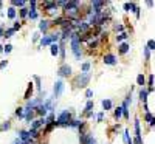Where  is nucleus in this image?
I'll use <instances>...</instances> for the list:
<instances>
[{"instance_id": "obj_56", "label": "nucleus", "mask_w": 155, "mask_h": 144, "mask_svg": "<svg viewBox=\"0 0 155 144\" xmlns=\"http://www.w3.org/2000/svg\"><path fill=\"white\" fill-rule=\"evenodd\" d=\"M149 127H150V129H153V127H155V115H153V118H152V121L149 123Z\"/></svg>"}, {"instance_id": "obj_53", "label": "nucleus", "mask_w": 155, "mask_h": 144, "mask_svg": "<svg viewBox=\"0 0 155 144\" xmlns=\"http://www.w3.org/2000/svg\"><path fill=\"white\" fill-rule=\"evenodd\" d=\"M6 67H8V61L5 59V61L0 62V70H3V68H6Z\"/></svg>"}, {"instance_id": "obj_38", "label": "nucleus", "mask_w": 155, "mask_h": 144, "mask_svg": "<svg viewBox=\"0 0 155 144\" xmlns=\"http://www.w3.org/2000/svg\"><path fill=\"white\" fill-rule=\"evenodd\" d=\"M14 33H16V31L12 30V28H6V30H5V36H3V39H11Z\"/></svg>"}, {"instance_id": "obj_25", "label": "nucleus", "mask_w": 155, "mask_h": 144, "mask_svg": "<svg viewBox=\"0 0 155 144\" xmlns=\"http://www.w3.org/2000/svg\"><path fill=\"white\" fill-rule=\"evenodd\" d=\"M98 47H99V37H95V39H92V41L88 42V48H90V51L96 50Z\"/></svg>"}, {"instance_id": "obj_51", "label": "nucleus", "mask_w": 155, "mask_h": 144, "mask_svg": "<svg viewBox=\"0 0 155 144\" xmlns=\"http://www.w3.org/2000/svg\"><path fill=\"white\" fill-rule=\"evenodd\" d=\"M123 9H124L126 12H130V2H126V3L123 5Z\"/></svg>"}, {"instance_id": "obj_52", "label": "nucleus", "mask_w": 155, "mask_h": 144, "mask_svg": "<svg viewBox=\"0 0 155 144\" xmlns=\"http://www.w3.org/2000/svg\"><path fill=\"white\" fill-rule=\"evenodd\" d=\"M56 3H58V6H61V8H65L67 0H59V2H56Z\"/></svg>"}, {"instance_id": "obj_22", "label": "nucleus", "mask_w": 155, "mask_h": 144, "mask_svg": "<svg viewBox=\"0 0 155 144\" xmlns=\"http://www.w3.org/2000/svg\"><path fill=\"white\" fill-rule=\"evenodd\" d=\"M137 85H140L141 88L146 87V76H144L143 73H140V74L137 76Z\"/></svg>"}, {"instance_id": "obj_30", "label": "nucleus", "mask_w": 155, "mask_h": 144, "mask_svg": "<svg viewBox=\"0 0 155 144\" xmlns=\"http://www.w3.org/2000/svg\"><path fill=\"white\" fill-rule=\"evenodd\" d=\"M90 68H92V62H82V64H81L82 73H90Z\"/></svg>"}, {"instance_id": "obj_44", "label": "nucleus", "mask_w": 155, "mask_h": 144, "mask_svg": "<svg viewBox=\"0 0 155 144\" xmlns=\"http://www.w3.org/2000/svg\"><path fill=\"white\" fill-rule=\"evenodd\" d=\"M11 51H12V45H11V44H6V45H3V53L9 54Z\"/></svg>"}, {"instance_id": "obj_46", "label": "nucleus", "mask_w": 155, "mask_h": 144, "mask_svg": "<svg viewBox=\"0 0 155 144\" xmlns=\"http://www.w3.org/2000/svg\"><path fill=\"white\" fill-rule=\"evenodd\" d=\"M132 141H134V144H144V141H143V138H141V136H134Z\"/></svg>"}, {"instance_id": "obj_49", "label": "nucleus", "mask_w": 155, "mask_h": 144, "mask_svg": "<svg viewBox=\"0 0 155 144\" xmlns=\"http://www.w3.org/2000/svg\"><path fill=\"white\" fill-rule=\"evenodd\" d=\"M120 130H121V124H120V123H116V124L110 129V132H120Z\"/></svg>"}, {"instance_id": "obj_26", "label": "nucleus", "mask_w": 155, "mask_h": 144, "mask_svg": "<svg viewBox=\"0 0 155 144\" xmlns=\"http://www.w3.org/2000/svg\"><path fill=\"white\" fill-rule=\"evenodd\" d=\"M33 90H34V84H33V82H30V84H28V88H27V91H25V96H23V98L27 99V101H30V99H31L30 96L33 95Z\"/></svg>"}, {"instance_id": "obj_31", "label": "nucleus", "mask_w": 155, "mask_h": 144, "mask_svg": "<svg viewBox=\"0 0 155 144\" xmlns=\"http://www.w3.org/2000/svg\"><path fill=\"white\" fill-rule=\"evenodd\" d=\"M28 12H30V8H22V9H19V16H20V19H28Z\"/></svg>"}, {"instance_id": "obj_2", "label": "nucleus", "mask_w": 155, "mask_h": 144, "mask_svg": "<svg viewBox=\"0 0 155 144\" xmlns=\"http://www.w3.org/2000/svg\"><path fill=\"white\" fill-rule=\"evenodd\" d=\"M74 119L73 118V109L70 110H62L58 116H56V123L58 127H68V124Z\"/></svg>"}, {"instance_id": "obj_50", "label": "nucleus", "mask_w": 155, "mask_h": 144, "mask_svg": "<svg viewBox=\"0 0 155 144\" xmlns=\"http://www.w3.org/2000/svg\"><path fill=\"white\" fill-rule=\"evenodd\" d=\"M28 5H30V9H37V2L36 0H30Z\"/></svg>"}, {"instance_id": "obj_4", "label": "nucleus", "mask_w": 155, "mask_h": 144, "mask_svg": "<svg viewBox=\"0 0 155 144\" xmlns=\"http://www.w3.org/2000/svg\"><path fill=\"white\" fill-rule=\"evenodd\" d=\"M64 90H65V84H64L62 79H58V81L54 82V87H53V98L56 99V98L62 96Z\"/></svg>"}, {"instance_id": "obj_23", "label": "nucleus", "mask_w": 155, "mask_h": 144, "mask_svg": "<svg viewBox=\"0 0 155 144\" xmlns=\"http://www.w3.org/2000/svg\"><path fill=\"white\" fill-rule=\"evenodd\" d=\"M50 53H51V56H53V57L59 56V44H51L50 45Z\"/></svg>"}, {"instance_id": "obj_57", "label": "nucleus", "mask_w": 155, "mask_h": 144, "mask_svg": "<svg viewBox=\"0 0 155 144\" xmlns=\"http://www.w3.org/2000/svg\"><path fill=\"white\" fill-rule=\"evenodd\" d=\"M146 6H147V8H152V6H153V2H150V0H147V2H146Z\"/></svg>"}, {"instance_id": "obj_28", "label": "nucleus", "mask_w": 155, "mask_h": 144, "mask_svg": "<svg viewBox=\"0 0 155 144\" xmlns=\"http://www.w3.org/2000/svg\"><path fill=\"white\" fill-rule=\"evenodd\" d=\"M11 129V121L9 119H6V121H3L2 124H0V132H6V130H9Z\"/></svg>"}, {"instance_id": "obj_24", "label": "nucleus", "mask_w": 155, "mask_h": 144, "mask_svg": "<svg viewBox=\"0 0 155 144\" xmlns=\"http://www.w3.org/2000/svg\"><path fill=\"white\" fill-rule=\"evenodd\" d=\"M14 116L19 119H25V107H17L14 110Z\"/></svg>"}, {"instance_id": "obj_5", "label": "nucleus", "mask_w": 155, "mask_h": 144, "mask_svg": "<svg viewBox=\"0 0 155 144\" xmlns=\"http://www.w3.org/2000/svg\"><path fill=\"white\" fill-rule=\"evenodd\" d=\"M58 74L61 77H70L73 74V70L68 64H61L59 65V68H58Z\"/></svg>"}, {"instance_id": "obj_10", "label": "nucleus", "mask_w": 155, "mask_h": 144, "mask_svg": "<svg viewBox=\"0 0 155 144\" xmlns=\"http://www.w3.org/2000/svg\"><path fill=\"white\" fill-rule=\"evenodd\" d=\"M17 135H19V139H20L22 142H28V141L31 139L30 132H28V130H25V129H20L19 132H17Z\"/></svg>"}, {"instance_id": "obj_43", "label": "nucleus", "mask_w": 155, "mask_h": 144, "mask_svg": "<svg viewBox=\"0 0 155 144\" xmlns=\"http://www.w3.org/2000/svg\"><path fill=\"white\" fill-rule=\"evenodd\" d=\"M85 98H87V101H92V98H93V90L87 88V90H85Z\"/></svg>"}, {"instance_id": "obj_36", "label": "nucleus", "mask_w": 155, "mask_h": 144, "mask_svg": "<svg viewBox=\"0 0 155 144\" xmlns=\"http://www.w3.org/2000/svg\"><path fill=\"white\" fill-rule=\"evenodd\" d=\"M12 30H14V31H19L20 28H22V20L20 19H16L14 20V23H12V27H11Z\"/></svg>"}, {"instance_id": "obj_37", "label": "nucleus", "mask_w": 155, "mask_h": 144, "mask_svg": "<svg viewBox=\"0 0 155 144\" xmlns=\"http://www.w3.org/2000/svg\"><path fill=\"white\" fill-rule=\"evenodd\" d=\"M45 121H47V124H53L56 121V115L54 113H48L47 118H45Z\"/></svg>"}, {"instance_id": "obj_15", "label": "nucleus", "mask_w": 155, "mask_h": 144, "mask_svg": "<svg viewBox=\"0 0 155 144\" xmlns=\"http://www.w3.org/2000/svg\"><path fill=\"white\" fill-rule=\"evenodd\" d=\"M102 112H109V110H112L113 109V102H112V99H102Z\"/></svg>"}, {"instance_id": "obj_41", "label": "nucleus", "mask_w": 155, "mask_h": 144, "mask_svg": "<svg viewBox=\"0 0 155 144\" xmlns=\"http://www.w3.org/2000/svg\"><path fill=\"white\" fill-rule=\"evenodd\" d=\"M146 85H147V88L153 87V73H150V74H149V77L146 79Z\"/></svg>"}, {"instance_id": "obj_55", "label": "nucleus", "mask_w": 155, "mask_h": 144, "mask_svg": "<svg viewBox=\"0 0 155 144\" xmlns=\"http://www.w3.org/2000/svg\"><path fill=\"white\" fill-rule=\"evenodd\" d=\"M3 36H5V27L0 25V37H3Z\"/></svg>"}, {"instance_id": "obj_39", "label": "nucleus", "mask_w": 155, "mask_h": 144, "mask_svg": "<svg viewBox=\"0 0 155 144\" xmlns=\"http://www.w3.org/2000/svg\"><path fill=\"white\" fill-rule=\"evenodd\" d=\"M87 144H98V141H96L95 135H92L90 132H88V136H87Z\"/></svg>"}, {"instance_id": "obj_45", "label": "nucleus", "mask_w": 155, "mask_h": 144, "mask_svg": "<svg viewBox=\"0 0 155 144\" xmlns=\"http://www.w3.org/2000/svg\"><path fill=\"white\" fill-rule=\"evenodd\" d=\"M150 51H153L155 50V41H153V39H150V41H147V45H146Z\"/></svg>"}, {"instance_id": "obj_47", "label": "nucleus", "mask_w": 155, "mask_h": 144, "mask_svg": "<svg viewBox=\"0 0 155 144\" xmlns=\"http://www.w3.org/2000/svg\"><path fill=\"white\" fill-rule=\"evenodd\" d=\"M104 115H106V112H99V113L96 115V121H98V123H102V119H104Z\"/></svg>"}, {"instance_id": "obj_8", "label": "nucleus", "mask_w": 155, "mask_h": 144, "mask_svg": "<svg viewBox=\"0 0 155 144\" xmlns=\"http://www.w3.org/2000/svg\"><path fill=\"white\" fill-rule=\"evenodd\" d=\"M90 30H92V27H90L88 22H85V20H82L79 25H78V33H79L81 36H82V34H85V33H88Z\"/></svg>"}, {"instance_id": "obj_21", "label": "nucleus", "mask_w": 155, "mask_h": 144, "mask_svg": "<svg viewBox=\"0 0 155 144\" xmlns=\"http://www.w3.org/2000/svg\"><path fill=\"white\" fill-rule=\"evenodd\" d=\"M93 107H95L93 99H92V101H87V102H85V107H84V110H82V115H85V113H88V112H93Z\"/></svg>"}, {"instance_id": "obj_11", "label": "nucleus", "mask_w": 155, "mask_h": 144, "mask_svg": "<svg viewBox=\"0 0 155 144\" xmlns=\"http://www.w3.org/2000/svg\"><path fill=\"white\" fill-rule=\"evenodd\" d=\"M147 96H149L147 88H146V87L140 88V91H138V98H140V101L143 102V104H147Z\"/></svg>"}, {"instance_id": "obj_7", "label": "nucleus", "mask_w": 155, "mask_h": 144, "mask_svg": "<svg viewBox=\"0 0 155 144\" xmlns=\"http://www.w3.org/2000/svg\"><path fill=\"white\" fill-rule=\"evenodd\" d=\"M50 27H51V22H48V20L42 19L41 22H39V33H44V36H45V34L48 33Z\"/></svg>"}, {"instance_id": "obj_29", "label": "nucleus", "mask_w": 155, "mask_h": 144, "mask_svg": "<svg viewBox=\"0 0 155 144\" xmlns=\"http://www.w3.org/2000/svg\"><path fill=\"white\" fill-rule=\"evenodd\" d=\"M127 37H129V33H126V31L121 33V34H116V42H118V44H123Z\"/></svg>"}, {"instance_id": "obj_17", "label": "nucleus", "mask_w": 155, "mask_h": 144, "mask_svg": "<svg viewBox=\"0 0 155 144\" xmlns=\"http://www.w3.org/2000/svg\"><path fill=\"white\" fill-rule=\"evenodd\" d=\"M123 141H124V144H134V141L130 138V132H129L127 129L123 130Z\"/></svg>"}, {"instance_id": "obj_3", "label": "nucleus", "mask_w": 155, "mask_h": 144, "mask_svg": "<svg viewBox=\"0 0 155 144\" xmlns=\"http://www.w3.org/2000/svg\"><path fill=\"white\" fill-rule=\"evenodd\" d=\"M90 79H92V73H79V74L74 77V87L87 88Z\"/></svg>"}, {"instance_id": "obj_1", "label": "nucleus", "mask_w": 155, "mask_h": 144, "mask_svg": "<svg viewBox=\"0 0 155 144\" xmlns=\"http://www.w3.org/2000/svg\"><path fill=\"white\" fill-rule=\"evenodd\" d=\"M70 44H71V53L76 57V61H81L82 57V50H81V34L78 31H73L70 37Z\"/></svg>"}, {"instance_id": "obj_59", "label": "nucleus", "mask_w": 155, "mask_h": 144, "mask_svg": "<svg viewBox=\"0 0 155 144\" xmlns=\"http://www.w3.org/2000/svg\"><path fill=\"white\" fill-rule=\"evenodd\" d=\"M3 6V2H0V8H2Z\"/></svg>"}, {"instance_id": "obj_40", "label": "nucleus", "mask_w": 155, "mask_h": 144, "mask_svg": "<svg viewBox=\"0 0 155 144\" xmlns=\"http://www.w3.org/2000/svg\"><path fill=\"white\" fill-rule=\"evenodd\" d=\"M143 54H144L146 62H149V61H150V50H149L147 47H144V48H143Z\"/></svg>"}, {"instance_id": "obj_32", "label": "nucleus", "mask_w": 155, "mask_h": 144, "mask_svg": "<svg viewBox=\"0 0 155 144\" xmlns=\"http://www.w3.org/2000/svg\"><path fill=\"white\" fill-rule=\"evenodd\" d=\"M33 79H34V82H36V88H37V91H39V95L42 93V87H41V77L39 76H33Z\"/></svg>"}, {"instance_id": "obj_19", "label": "nucleus", "mask_w": 155, "mask_h": 144, "mask_svg": "<svg viewBox=\"0 0 155 144\" xmlns=\"http://www.w3.org/2000/svg\"><path fill=\"white\" fill-rule=\"evenodd\" d=\"M6 16H8V19H11V20H16V19H17V9H16L14 6H9Z\"/></svg>"}, {"instance_id": "obj_27", "label": "nucleus", "mask_w": 155, "mask_h": 144, "mask_svg": "<svg viewBox=\"0 0 155 144\" xmlns=\"http://www.w3.org/2000/svg\"><path fill=\"white\" fill-rule=\"evenodd\" d=\"M113 118H115L116 121H120L121 118H123V107H121V106L116 107V109L113 110Z\"/></svg>"}, {"instance_id": "obj_13", "label": "nucleus", "mask_w": 155, "mask_h": 144, "mask_svg": "<svg viewBox=\"0 0 155 144\" xmlns=\"http://www.w3.org/2000/svg\"><path fill=\"white\" fill-rule=\"evenodd\" d=\"M44 11L47 12H53L54 9H58V3L56 2H44Z\"/></svg>"}, {"instance_id": "obj_34", "label": "nucleus", "mask_w": 155, "mask_h": 144, "mask_svg": "<svg viewBox=\"0 0 155 144\" xmlns=\"http://www.w3.org/2000/svg\"><path fill=\"white\" fill-rule=\"evenodd\" d=\"M39 17V11L37 9H30V12H28V19L30 20H36Z\"/></svg>"}, {"instance_id": "obj_6", "label": "nucleus", "mask_w": 155, "mask_h": 144, "mask_svg": "<svg viewBox=\"0 0 155 144\" xmlns=\"http://www.w3.org/2000/svg\"><path fill=\"white\" fill-rule=\"evenodd\" d=\"M102 62H104L106 65H110V67H115V65L118 64V57H116V54H113V53H107V54H104V57H102Z\"/></svg>"}, {"instance_id": "obj_9", "label": "nucleus", "mask_w": 155, "mask_h": 144, "mask_svg": "<svg viewBox=\"0 0 155 144\" xmlns=\"http://www.w3.org/2000/svg\"><path fill=\"white\" fill-rule=\"evenodd\" d=\"M129 50H130V44H129V42L118 44V54H121V56H126V54L129 53Z\"/></svg>"}, {"instance_id": "obj_14", "label": "nucleus", "mask_w": 155, "mask_h": 144, "mask_svg": "<svg viewBox=\"0 0 155 144\" xmlns=\"http://www.w3.org/2000/svg\"><path fill=\"white\" fill-rule=\"evenodd\" d=\"M51 45V37L50 34H45L41 37V41H39V47H50Z\"/></svg>"}, {"instance_id": "obj_12", "label": "nucleus", "mask_w": 155, "mask_h": 144, "mask_svg": "<svg viewBox=\"0 0 155 144\" xmlns=\"http://www.w3.org/2000/svg\"><path fill=\"white\" fill-rule=\"evenodd\" d=\"M36 118V110H30V109H25V121L27 123H33Z\"/></svg>"}, {"instance_id": "obj_48", "label": "nucleus", "mask_w": 155, "mask_h": 144, "mask_svg": "<svg viewBox=\"0 0 155 144\" xmlns=\"http://www.w3.org/2000/svg\"><path fill=\"white\" fill-rule=\"evenodd\" d=\"M152 118H153V115H152L150 112H149V113H144V121H146L147 124H149V123L152 121Z\"/></svg>"}, {"instance_id": "obj_20", "label": "nucleus", "mask_w": 155, "mask_h": 144, "mask_svg": "<svg viewBox=\"0 0 155 144\" xmlns=\"http://www.w3.org/2000/svg\"><path fill=\"white\" fill-rule=\"evenodd\" d=\"M134 130H135V136H141V121L138 118H135V123H134Z\"/></svg>"}, {"instance_id": "obj_18", "label": "nucleus", "mask_w": 155, "mask_h": 144, "mask_svg": "<svg viewBox=\"0 0 155 144\" xmlns=\"http://www.w3.org/2000/svg\"><path fill=\"white\" fill-rule=\"evenodd\" d=\"M11 6H14V8H19V9H22V8H25L27 6V2L25 0H11Z\"/></svg>"}, {"instance_id": "obj_58", "label": "nucleus", "mask_w": 155, "mask_h": 144, "mask_svg": "<svg viewBox=\"0 0 155 144\" xmlns=\"http://www.w3.org/2000/svg\"><path fill=\"white\" fill-rule=\"evenodd\" d=\"M3 53V45H0V54Z\"/></svg>"}, {"instance_id": "obj_54", "label": "nucleus", "mask_w": 155, "mask_h": 144, "mask_svg": "<svg viewBox=\"0 0 155 144\" xmlns=\"http://www.w3.org/2000/svg\"><path fill=\"white\" fill-rule=\"evenodd\" d=\"M123 118H124V119H129V118H130V115H129V110H123Z\"/></svg>"}, {"instance_id": "obj_16", "label": "nucleus", "mask_w": 155, "mask_h": 144, "mask_svg": "<svg viewBox=\"0 0 155 144\" xmlns=\"http://www.w3.org/2000/svg\"><path fill=\"white\" fill-rule=\"evenodd\" d=\"M140 11H141V9H140L138 3H135V2H130V12H134L137 19H140V17H141V12H140Z\"/></svg>"}, {"instance_id": "obj_35", "label": "nucleus", "mask_w": 155, "mask_h": 144, "mask_svg": "<svg viewBox=\"0 0 155 144\" xmlns=\"http://www.w3.org/2000/svg\"><path fill=\"white\" fill-rule=\"evenodd\" d=\"M82 123H84V121H81V119H73V121L68 124V127H71V129H79Z\"/></svg>"}, {"instance_id": "obj_42", "label": "nucleus", "mask_w": 155, "mask_h": 144, "mask_svg": "<svg viewBox=\"0 0 155 144\" xmlns=\"http://www.w3.org/2000/svg\"><path fill=\"white\" fill-rule=\"evenodd\" d=\"M41 37H42V36H41V33H39V31H37V33H34V34H33V44H39Z\"/></svg>"}, {"instance_id": "obj_33", "label": "nucleus", "mask_w": 155, "mask_h": 144, "mask_svg": "<svg viewBox=\"0 0 155 144\" xmlns=\"http://www.w3.org/2000/svg\"><path fill=\"white\" fill-rule=\"evenodd\" d=\"M113 30H115L116 33H118V34H121V33H124L126 27H124L123 23H115V25H113Z\"/></svg>"}]
</instances>
